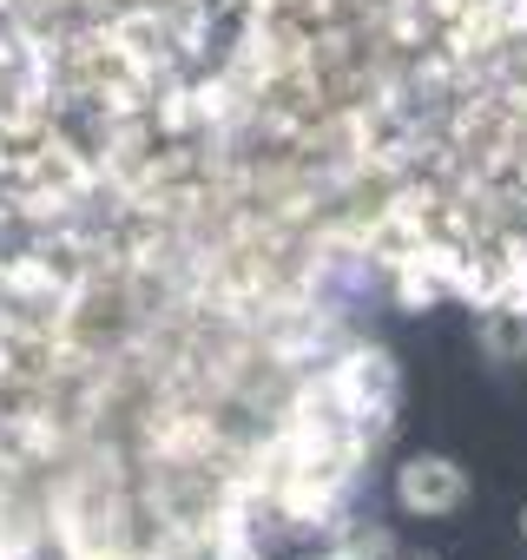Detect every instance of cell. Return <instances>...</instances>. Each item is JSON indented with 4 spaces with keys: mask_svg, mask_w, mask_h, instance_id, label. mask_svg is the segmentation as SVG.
Segmentation results:
<instances>
[{
    "mask_svg": "<svg viewBox=\"0 0 527 560\" xmlns=\"http://www.w3.org/2000/svg\"><path fill=\"white\" fill-rule=\"evenodd\" d=\"M311 560H350V553H343V547H330V553H311Z\"/></svg>",
    "mask_w": 527,
    "mask_h": 560,
    "instance_id": "cell-5",
    "label": "cell"
},
{
    "mask_svg": "<svg viewBox=\"0 0 527 560\" xmlns=\"http://www.w3.org/2000/svg\"><path fill=\"white\" fill-rule=\"evenodd\" d=\"M396 396H402V370H396V357H389L383 343H363V350H350V357L337 363V402H343L350 416L389 422Z\"/></svg>",
    "mask_w": 527,
    "mask_h": 560,
    "instance_id": "cell-2",
    "label": "cell"
},
{
    "mask_svg": "<svg viewBox=\"0 0 527 560\" xmlns=\"http://www.w3.org/2000/svg\"><path fill=\"white\" fill-rule=\"evenodd\" d=\"M435 8H442V14H455V8H461V0H435Z\"/></svg>",
    "mask_w": 527,
    "mask_h": 560,
    "instance_id": "cell-6",
    "label": "cell"
},
{
    "mask_svg": "<svg viewBox=\"0 0 527 560\" xmlns=\"http://www.w3.org/2000/svg\"><path fill=\"white\" fill-rule=\"evenodd\" d=\"M461 501H468V468H461L455 455L422 448V455H409V462L396 468V508H402V514L442 521V514H461Z\"/></svg>",
    "mask_w": 527,
    "mask_h": 560,
    "instance_id": "cell-1",
    "label": "cell"
},
{
    "mask_svg": "<svg viewBox=\"0 0 527 560\" xmlns=\"http://www.w3.org/2000/svg\"><path fill=\"white\" fill-rule=\"evenodd\" d=\"M343 553H350V560H389V553H396V540H389V527H363V534H350V540H343Z\"/></svg>",
    "mask_w": 527,
    "mask_h": 560,
    "instance_id": "cell-4",
    "label": "cell"
},
{
    "mask_svg": "<svg viewBox=\"0 0 527 560\" xmlns=\"http://www.w3.org/2000/svg\"><path fill=\"white\" fill-rule=\"evenodd\" d=\"M422 560H435V553H422Z\"/></svg>",
    "mask_w": 527,
    "mask_h": 560,
    "instance_id": "cell-8",
    "label": "cell"
},
{
    "mask_svg": "<svg viewBox=\"0 0 527 560\" xmlns=\"http://www.w3.org/2000/svg\"><path fill=\"white\" fill-rule=\"evenodd\" d=\"M475 343H481V357H488V363H527V311H520V304H507V298L481 304Z\"/></svg>",
    "mask_w": 527,
    "mask_h": 560,
    "instance_id": "cell-3",
    "label": "cell"
},
{
    "mask_svg": "<svg viewBox=\"0 0 527 560\" xmlns=\"http://www.w3.org/2000/svg\"><path fill=\"white\" fill-rule=\"evenodd\" d=\"M520 540H527V508H520Z\"/></svg>",
    "mask_w": 527,
    "mask_h": 560,
    "instance_id": "cell-7",
    "label": "cell"
}]
</instances>
